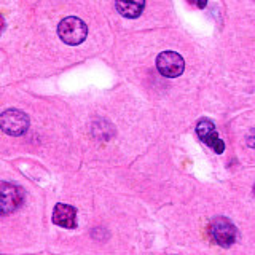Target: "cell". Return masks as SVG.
<instances>
[{"instance_id": "7", "label": "cell", "mask_w": 255, "mask_h": 255, "mask_svg": "<svg viewBox=\"0 0 255 255\" xmlns=\"http://www.w3.org/2000/svg\"><path fill=\"white\" fill-rule=\"evenodd\" d=\"M117 11L125 16V18H137L140 13L143 11V6H145V0H117L115 2Z\"/></svg>"}, {"instance_id": "1", "label": "cell", "mask_w": 255, "mask_h": 255, "mask_svg": "<svg viewBox=\"0 0 255 255\" xmlns=\"http://www.w3.org/2000/svg\"><path fill=\"white\" fill-rule=\"evenodd\" d=\"M58 34L64 43L75 46V45H80L85 42V38L88 35V27L80 18L69 16V18H64L59 22Z\"/></svg>"}, {"instance_id": "9", "label": "cell", "mask_w": 255, "mask_h": 255, "mask_svg": "<svg viewBox=\"0 0 255 255\" xmlns=\"http://www.w3.org/2000/svg\"><path fill=\"white\" fill-rule=\"evenodd\" d=\"M212 148H214L215 153H223V150H225V143H223V140L219 139L217 142H215V145Z\"/></svg>"}, {"instance_id": "4", "label": "cell", "mask_w": 255, "mask_h": 255, "mask_svg": "<svg viewBox=\"0 0 255 255\" xmlns=\"http://www.w3.org/2000/svg\"><path fill=\"white\" fill-rule=\"evenodd\" d=\"M209 233L219 246L230 247L236 239V227L225 217H215L211 222Z\"/></svg>"}, {"instance_id": "3", "label": "cell", "mask_w": 255, "mask_h": 255, "mask_svg": "<svg viewBox=\"0 0 255 255\" xmlns=\"http://www.w3.org/2000/svg\"><path fill=\"white\" fill-rule=\"evenodd\" d=\"M156 69L163 77L175 78L182 75L183 69H185V61L175 51H163L156 58Z\"/></svg>"}, {"instance_id": "8", "label": "cell", "mask_w": 255, "mask_h": 255, "mask_svg": "<svg viewBox=\"0 0 255 255\" xmlns=\"http://www.w3.org/2000/svg\"><path fill=\"white\" fill-rule=\"evenodd\" d=\"M196 134L198 137L201 139L207 147H214L215 142L219 140V134L215 131V126L211 120H199L198 125H196Z\"/></svg>"}, {"instance_id": "5", "label": "cell", "mask_w": 255, "mask_h": 255, "mask_svg": "<svg viewBox=\"0 0 255 255\" xmlns=\"http://www.w3.org/2000/svg\"><path fill=\"white\" fill-rule=\"evenodd\" d=\"M0 191H2V203H0L2 214L5 215V214L14 212L21 206L22 199H24L22 190L19 187L13 185V183L2 182V183H0Z\"/></svg>"}, {"instance_id": "6", "label": "cell", "mask_w": 255, "mask_h": 255, "mask_svg": "<svg viewBox=\"0 0 255 255\" xmlns=\"http://www.w3.org/2000/svg\"><path fill=\"white\" fill-rule=\"evenodd\" d=\"M53 222L62 228H75L77 227V209L69 204H56L53 211Z\"/></svg>"}, {"instance_id": "11", "label": "cell", "mask_w": 255, "mask_h": 255, "mask_svg": "<svg viewBox=\"0 0 255 255\" xmlns=\"http://www.w3.org/2000/svg\"><path fill=\"white\" fill-rule=\"evenodd\" d=\"M188 3L195 5L198 8H204L207 5V0H188Z\"/></svg>"}, {"instance_id": "10", "label": "cell", "mask_w": 255, "mask_h": 255, "mask_svg": "<svg viewBox=\"0 0 255 255\" xmlns=\"http://www.w3.org/2000/svg\"><path fill=\"white\" fill-rule=\"evenodd\" d=\"M247 143H249V147L255 148V129H252L249 135H247Z\"/></svg>"}, {"instance_id": "12", "label": "cell", "mask_w": 255, "mask_h": 255, "mask_svg": "<svg viewBox=\"0 0 255 255\" xmlns=\"http://www.w3.org/2000/svg\"><path fill=\"white\" fill-rule=\"evenodd\" d=\"M254 190H255V188H254Z\"/></svg>"}, {"instance_id": "2", "label": "cell", "mask_w": 255, "mask_h": 255, "mask_svg": "<svg viewBox=\"0 0 255 255\" xmlns=\"http://www.w3.org/2000/svg\"><path fill=\"white\" fill-rule=\"evenodd\" d=\"M2 131L8 135H22L29 128V117L21 110H5L0 117Z\"/></svg>"}]
</instances>
